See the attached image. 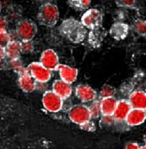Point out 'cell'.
I'll return each instance as SVG.
<instances>
[{"label":"cell","instance_id":"obj_31","mask_svg":"<svg viewBox=\"0 0 146 149\" xmlns=\"http://www.w3.org/2000/svg\"><path fill=\"white\" fill-rule=\"evenodd\" d=\"M12 5L13 4L11 2H9V0H2L0 1V11H4L6 13Z\"/></svg>","mask_w":146,"mask_h":149},{"label":"cell","instance_id":"obj_34","mask_svg":"<svg viewBox=\"0 0 146 149\" xmlns=\"http://www.w3.org/2000/svg\"><path fill=\"white\" fill-rule=\"evenodd\" d=\"M6 58V53H5V48L0 45V61Z\"/></svg>","mask_w":146,"mask_h":149},{"label":"cell","instance_id":"obj_14","mask_svg":"<svg viewBox=\"0 0 146 149\" xmlns=\"http://www.w3.org/2000/svg\"><path fill=\"white\" fill-rule=\"evenodd\" d=\"M52 88L53 92L57 93L59 97H61L63 100L70 97L72 93V87L71 84L66 83L61 79L54 80Z\"/></svg>","mask_w":146,"mask_h":149},{"label":"cell","instance_id":"obj_3","mask_svg":"<svg viewBox=\"0 0 146 149\" xmlns=\"http://www.w3.org/2000/svg\"><path fill=\"white\" fill-rule=\"evenodd\" d=\"M37 26L31 19H22L17 23L16 35L22 41L32 40L37 34Z\"/></svg>","mask_w":146,"mask_h":149},{"label":"cell","instance_id":"obj_19","mask_svg":"<svg viewBox=\"0 0 146 149\" xmlns=\"http://www.w3.org/2000/svg\"><path fill=\"white\" fill-rule=\"evenodd\" d=\"M5 17L7 18L8 22L17 23L22 20V11L17 6L12 5L6 12Z\"/></svg>","mask_w":146,"mask_h":149},{"label":"cell","instance_id":"obj_28","mask_svg":"<svg viewBox=\"0 0 146 149\" xmlns=\"http://www.w3.org/2000/svg\"><path fill=\"white\" fill-rule=\"evenodd\" d=\"M12 40V36L7 31L0 32V45L3 47H6V45Z\"/></svg>","mask_w":146,"mask_h":149},{"label":"cell","instance_id":"obj_35","mask_svg":"<svg viewBox=\"0 0 146 149\" xmlns=\"http://www.w3.org/2000/svg\"><path fill=\"white\" fill-rule=\"evenodd\" d=\"M140 148H146V143H145V145L144 146V147H140Z\"/></svg>","mask_w":146,"mask_h":149},{"label":"cell","instance_id":"obj_23","mask_svg":"<svg viewBox=\"0 0 146 149\" xmlns=\"http://www.w3.org/2000/svg\"><path fill=\"white\" fill-rule=\"evenodd\" d=\"M8 67L9 69H12L14 71L17 72L18 74L21 73L22 71L26 70V68L23 66L22 60L20 59V57L15 58V59H11L8 61Z\"/></svg>","mask_w":146,"mask_h":149},{"label":"cell","instance_id":"obj_21","mask_svg":"<svg viewBox=\"0 0 146 149\" xmlns=\"http://www.w3.org/2000/svg\"><path fill=\"white\" fill-rule=\"evenodd\" d=\"M89 109L90 111L91 118L98 119L101 117V107H100V100L95 99L94 101L91 102V104L89 107Z\"/></svg>","mask_w":146,"mask_h":149},{"label":"cell","instance_id":"obj_7","mask_svg":"<svg viewBox=\"0 0 146 149\" xmlns=\"http://www.w3.org/2000/svg\"><path fill=\"white\" fill-rule=\"evenodd\" d=\"M27 70L31 74V76L36 79V82L47 83L52 78V70L44 66L40 61L31 62L27 67Z\"/></svg>","mask_w":146,"mask_h":149},{"label":"cell","instance_id":"obj_11","mask_svg":"<svg viewBox=\"0 0 146 149\" xmlns=\"http://www.w3.org/2000/svg\"><path fill=\"white\" fill-rule=\"evenodd\" d=\"M59 73V76L62 80L68 84H73L77 79L78 70L76 68L71 67L64 64H59L57 68Z\"/></svg>","mask_w":146,"mask_h":149},{"label":"cell","instance_id":"obj_18","mask_svg":"<svg viewBox=\"0 0 146 149\" xmlns=\"http://www.w3.org/2000/svg\"><path fill=\"white\" fill-rule=\"evenodd\" d=\"M128 26L124 23H115L110 29V34L115 40H123L128 34Z\"/></svg>","mask_w":146,"mask_h":149},{"label":"cell","instance_id":"obj_12","mask_svg":"<svg viewBox=\"0 0 146 149\" xmlns=\"http://www.w3.org/2000/svg\"><path fill=\"white\" fill-rule=\"evenodd\" d=\"M131 109H132V107L131 105L129 100L121 99L119 101H117V104L116 109L112 116H114L117 122H122V121H125L127 115Z\"/></svg>","mask_w":146,"mask_h":149},{"label":"cell","instance_id":"obj_8","mask_svg":"<svg viewBox=\"0 0 146 149\" xmlns=\"http://www.w3.org/2000/svg\"><path fill=\"white\" fill-rule=\"evenodd\" d=\"M75 97L82 102H91L97 99V92L87 84H79L75 88Z\"/></svg>","mask_w":146,"mask_h":149},{"label":"cell","instance_id":"obj_4","mask_svg":"<svg viewBox=\"0 0 146 149\" xmlns=\"http://www.w3.org/2000/svg\"><path fill=\"white\" fill-rule=\"evenodd\" d=\"M68 117L71 122L80 126L91 120V115L89 107L85 104H75L69 110Z\"/></svg>","mask_w":146,"mask_h":149},{"label":"cell","instance_id":"obj_27","mask_svg":"<svg viewBox=\"0 0 146 149\" xmlns=\"http://www.w3.org/2000/svg\"><path fill=\"white\" fill-rule=\"evenodd\" d=\"M115 3L120 8H132L136 6V0H115Z\"/></svg>","mask_w":146,"mask_h":149},{"label":"cell","instance_id":"obj_15","mask_svg":"<svg viewBox=\"0 0 146 149\" xmlns=\"http://www.w3.org/2000/svg\"><path fill=\"white\" fill-rule=\"evenodd\" d=\"M129 102L132 108L146 111V93L142 90L133 91L129 96Z\"/></svg>","mask_w":146,"mask_h":149},{"label":"cell","instance_id":"obj_2","mask_svg":"<svg viewBox=\"0 0 146 149\" xmlns=\"http://www.w3.org/2000/svg\"><path fill=\"white\" fill-rule=\"evenodd\" d=\"M59 19L58 7L51 3H46L40 6L37 14V20L40 25L46 27L56 26Z\"/></svg>","mask_w":146,"mask_h":149},{"label":"cell","instance_id":"obj_29","mask_svg":"<svg viewBox=\"0 0 146 149\" xmlns=\"http://www.w3.org/2000/svg\"><path fill=\"white\" fill-rule=\"evenodd\" d=\"M8 26V22L7 18L3 16H0V32L1 31H7Z\"/></svg>","mask_w":146,"mask_h":149},{"label":"cell","instance_id":"obj_26","mask_svg":"<svg viewBox=\"0 0 146 149\" xmlns=\"http://www.w3.org/2000/svg\"><path fill=\"white\" fill-rule=\"evenodd\" d=\"M100 122L104 126L110 127V126L114 125L117 121H116L115 118H114V116L112 115H102Z\"/></svg>","mask_w":146,"mask_h":149},{"label":"cell","instance_id":"obj_25","mask_svg":"<svg viewBox=\"0 0 146 149\" xmlns=\"http://www.w3.org/2000/svg\"><path fill=\"white\" fill-rule=\"evenodd\" d=\"M21 48H22V53H31L34 51L35 46L32 40H26L21 42Z\"/></svg>","mask_w":146,"mask_h":149},{"label":"cell","instance_id":"obj_10","mask_svg":"<svg viewBox=\"0 0 146 149\" xmlns=\"http://www.w3.org/2000/svg\"><path fill=\"white\" fill-rule=\"evenodd\" d=\"M18 85L23 92L31 93L36 89V81L29 71L24 70L21 73H19V79H18Z\"/></svg>","mask_w":146,"mask_h":149},{"label":"cell","instance_id":"obj_16","mask_svg":"<svg viewBox=\"0 0 146 149\" xmlns=\"http://www.w3.org/2000/svg\"><path fill=\"white\" fill-rule=\"evenodd\" d=\"M5 53L6 57L8 60L18 58L22 53L21 42L17 40H12L5 47Z\"/></svg>","mask_w":146,"mask_h":149},{"label":"cell","instance_id":"obj_1","mask_svg":"<svg viewBox=\"0 0 146 149\" xmlns=\"http://www.w3.org/2000/svg\"><path fill=\"white\" fill-rule=\"evenodd\" d=\"M59 31L65 38L75 44L82 42L87 35L86 28L81 22L74 18H68L63 21L59 27Z\"/></svg>","mask_w":146,"mask_h":149},{"label":"cell","instance_id":"obj_36","mask_svg":"<svg viewBox=\"0 0 146 149\" xmlns=\"http://www.w3.org/2000/svg\"><path fill=\"white\" fill-rule=\"evenodd\" d=\"M145 93H146V91H145Z\"/></svg>","mask_w":146,"mask_h":149},{"label":"cell","instance_id":"obj_13","mask_svg":"<svg viewBox=\"0 0 146 149\" xmlns=\"http://www.w3.org/2000/svg\"><path fill=\"white\" fill-rule=\"evenodd\" d=\"M146 111L142 109L132 108L130 111L125 121L129 126H136L140 125L145 121Z\"/></svg>","mask_w":146,"mask_h":149},{"label":"cell","instance_id":"obj_6","mask_svg":"<svg viewBox=\"0 0 146 149\" xmlns=\"http://www.w3.org/2000/svg\"><path fill=\"white\" fill-rule=\"evenodd\" d=\"M80 22L86 29L94 31L102 26L103 15L98 9H89L82 15Z\"/></svg>","mask_w":146,"mask_h":149},{"label":"cell","instance_id":"obj_9","mask_svg":"<svg viewBox=\"0 0 146 149\" xmlns=\"http://www.w3.org/2000/svg\"><path fill=\"white\" fill-rule=\"evenodd\" d=\"M40 62L50 70H57L59 65L58 56L53 49H46L41 53L40 57Z\"/></svg>","mask_w":146,"mask_h":149},{"label":"cell","instance_id":"obj_22","mask_svg":"<svg viewBox=\"0 0 146 149\" xmlns=\"http://www.w3.org/2000/svg\"><path fill=\"white\" fill-rule=\"evenodd\" d=\"M68 3L71 8L76 10L84 11L89 7L91 0H68Z\"/></svg>","mask_w":146,"mask_h":149},{"label":"cell","instance_id":"obj_33","mask_svg":"<svg viewBox=\"0 0 146 149\" xmlns=\"http://www.w3.org/2000/svg\"><path fill=\"white\" fill-rule=\"evenodd\" d=\"M9 69L8 61H5V58L0 61V70H7Z\"/></svg>","mask_w":146,"mask_h":149},{"label":"cell","instance_id":"obj_24","mask_svg":"<svg viewBox=\"0 0 146 149\" xmlns=\"http://www.w3.org/2000/svg\"><path fill=\"white\" fill-rule=\"evenodd\" d=\"M116 93L115 88L111 86L109 84H104L100 92H99V97L100 98L108 97H113Z\"/></svg>","mask_w":146,"mask_h":149},{"label":"cell","instance_id":"obj_32","mask_svg":"<svg viewBox=\"0 0 146 149\" xmlns=\"http://www.w3.org/2000/svg\"><path fill=\"white\" fill-rule=\"evenodd\" d=\"M125 148L127 149H136V148H140V145L138 144L137 143L135 142H129L126 143V145L125 146Z\"/></svg>","mask_w":146,"mask_h":149},{"label":"cell","instance_id":"obj_5","mask_svg":"<svg viewBox=\"0 0 146 149\" xmlns=\"http://www.w3.org/2000/svg\"><path fill=\"white\" fill-rule=\"evenodd\" d=\"M42 104L44 109L49 112L56 113L60 111L63 107V99L53 90H46L43 94Z\"/></svg>","mask_w":146,"mask_h":149},{"label":"cell","instance_id":"obj_30","mask_svg":"<svg viewBox=\"0 0 146 149\" xmlns=\"http://www.w3.org/2000/svg\"><path fill=\"white\" fill-rule=\"evenodd\" d=\"M80 128L84 130H87V131H94L95 130V125H94V123L91 122L89 120L84 125H80Z\"/></svg>","mask_w":146,"mask_h":149},{"label":"cell","instance_id":"obj_17","mask_svg":"<svg viewBox=\"0 0 146 149\" xmlns=\"http://www.w3.org/2000/svg\"><path fill=\"white\" fill-rule=\"evenodd\" d=\"M117 104V98L113 97H108L100 98V107L102 115H112Z\"/></svg>","mask_w":146,"mask_h":149},{"label":"cell","instance_id":"obj_20","mask_svg":"<svg viewBox=\"0 0 146 149\" xmlns=\"http://www.w3.org/2000/svg\"><path fill=\"white\" fill-rule=\"evenodd\" d=\"M132 30L137 35L146 38V21L142 19H137L133 23Z\"/></svg>","mask_w":146,"mask_h":149}]
</instances>
